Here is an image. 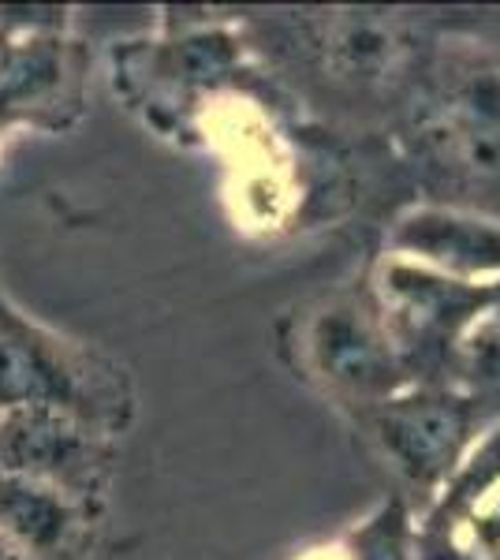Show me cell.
Instances as JSON below:
<instances>
[{
  "mask_svg": "<svg viewBox=\"0 0 500 560\" xmlns=\"http://www.w3.org/2000/svg\"><path fill=\"white\" fill-rule=\"evenodd\" d=\"M418 147L460 191H500V57L463 60L441 79L418 120Z\"/></svg>",
  "mask_w": 500,
  "mask_h": 560,
  "instance_id": "6da1fadb",
  "label": "cell"
},
{
  "mask_svg": "<svg viewBox=\"0 0 500 560\" xmlns=\"http://www.w3.org/2000/svg\"><path fill=\"white\" fill-rule=\"evenodd\" d=\"M493 284H467V280H452L415 261L393 255L385 258L377 273V314L404 359L411 385L418 370L438 363L449 366L460 332L478 314Z\"/></svg>",
  "mask_w": 500,
  "mask_h": 560,
  "instance_id": "7a4b0ae2",
  "label": "cell"
},
{
  "mask_svg": "<svg viewBox=\"0 0 500 560\" xmlns=\"http://www.w3.org/2000/svg\"><path fill=\"white\" fill-rule=\"evenodd\" d=\"M478 415V404L456 385L415 382L370 408V427L381 453L407 482L438 486L460 471Z\"/></svg>",
  "mask_w": 500,
  "mask_h": 560,
  "instance_id": "3957f363",
  "label": "cell"
},
{
  "mask_svg": "<svg viewBox=\"0 0 500 560\" xmlns=\"http://www.w3.org/2000/svg\"><path fill=\"white\" fill-rule=\"evenodd\" d=\"M303 351L314 374L354 404L377 408L411 385L377 306L362 300H333L322 306L303 332Z\"/></svg>",
  "mask_w": 500,
  "mask_h": 560,
  "instance_id": "277c9868",
  "label": "cell"
},
{
  "mask_svg": "<svg viewBox=\"0 0 500 560\" xmlns=\"http://www.w3.org/2000/svg\"><path fill=\"white\" fill-rule=\"evenodd\" d=\"M0 471H15L63 493L94 490L105 453L94 430L63 408H12L0 419Z\"/></svg>",
  "mask_w": 500,
  "mask_h": 560,
  "instance_id": "5b68a950",
  "label": "cell"
},
{
  "mask_svg": "<svg viewBox=\"0 0 500 560\" xmlns=\"http://www.w3.org/2000/svg\"><path fill=\"white\" fill-rule=\"evenodd\" d=\"M393 258L467 284L500 280V217L463 206H415L388 232Z\"/></svg>",
  "mask_w": 500,
  "mask_h": 560,
  "instance_id": "8992f818",
  "label": "cell"
},
{
  "mask_svg": "<svg viewBox=\"0 0 500 560\" xmlns=\"http://www.w3.org/2000/svg\"><path fill=\"white\" fill-rule=\"evenodd\" d=\"M329 65L340 79L354 83H381L396 75L411 57V34L404 20L385 12H344L325 20V31L317 38Z\"/></svg>",
  "mask_w": 500,
  "mask_h": 560,
  "instance_id": "52a82bcc",
  "label": "cell"
},
{
  "mask_svg": "<svg viewBox=\"0 0 500 560\" xmlns=\"http://www.w3.org/2000/svg\"><path fill=\"white\" fill-rule=\"evenodd\" d=\"M79 374L57 348L23 329H0V408H63L79 411Z\"/></svg>",
  "mask_w": 500,
  "mask_h": 560,
  "instance_id": "ba28073f",
  "label": "cell"
},
{
  "mask_svg": "<svg viewBox=\"0 0 500 560\" xmlns=\"http://www.w3.org/2000/svg\"><path fill=\"white\" fill-rule=\"evenodd\" d=\"M75 527L71 497L38 478L0 471V535L20 553H57Z\"/></svg>",
  "mask_w": 500,
  "mask_h": 560,
  "instance_id": "9c48e42d",
  "label": "cell"
},
{
  "mask_svg": "<svg viewBox=\"0 0 500 560\" xmlns=\"http://www.w3.org/2000/svg\"><path fill=\"white\" fill-rule=\"evenodd\" d=\"M449 374H456L463 396L478 404V411L500 415V280L489 288L486 303L460 332L449 359Z\"/></svg>",
  "mask_w": 500,
  "mask_h": 560,
  "instance_id": "30bf717a",
  "label": "cell"
},
{
  "mask_svg": "<svg viewBox=\"0 0 500 560\" xmlns=\"http://www.w3.org/2000/svg\"><path fill=\"white\" fill-rule=\"evenodd\" d=\"M404 538H407V516L404 504H385V512L362 530L359 538V560H399L404 553Z\"/></svg>",
  "mask_w": 500,
  "mask_h": 560,
  "instance_id": "8fae6325",
  "label": "cell"
},
{
  "mask_svg": "<svg viewBox=\"0 0 500 560\" xmlns=\"http://www.w3.org/2000/svg\"><path fill=\"white\" fill-rule=\"evenodd\" d=\"M0 560H23V553H20V549H15L4 535H0Z\"/></svg>",
  "mask_w": 500,
  "mask_h": 560,
  "instance_id": "7c38bea8",
  "label": "cell"
}]
</instances>
